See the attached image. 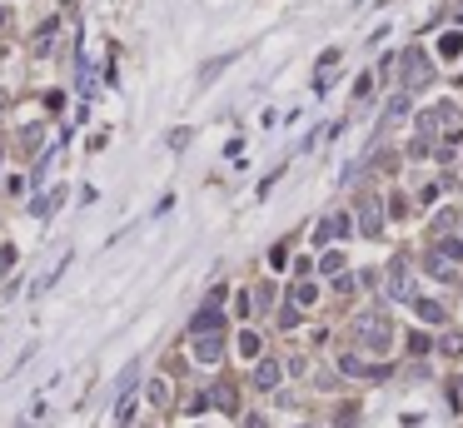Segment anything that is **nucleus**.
Segmentation results:
<instances>
[{"label": "nucleus", "mask_w": 463, "mask_h": 428, "mask_svg": "<svg viewBox=\"0 0 463 428\" xmlns=\"http://www.w3.org/2000/svg\"><path fill=\"white\" fill-rule=\"evenodd\" d=\"M433 229H438V234H449V229H453V209H444V214H438V220H433Z\"/></svg>", "instance_id": "25"}, {"label": "nucleus", "mask_w": 463, "mask_h": 428, "mask_svg": "<svg viewBox=\"0 0 463 428\" xmlns=\"http://www.w3.org/2000/svg\"><path fill=\"white\" fill-rule=\"evenodd\" d=\"M0 110H6V95H0Z\"/></svg>", "instance_id": "27"}, {"label": "nucleus", "mask_w": 463, "mask_h": 428, "mask_svg": "<svg viewBox=\"0 0 463 428\" xmlns=\"http://www.w3.org/2000/svg\"><path fill=\"white\" fill-rule=\"evenodd\" d=\"M339 234H349V220H344V214H334V220H324L319 229H314V249L329 244V239H339Z\"/></svg>", "instance_id": "8"}, {"label": "nucleus", "mask_w": 463, "mask_h": 428, "mask_svg": "<svg viewBox=\"0 0 463 428\" xmlns=\"http://www.w3.org/2000/svg\"><path fill=\"white\" fill-rule=\"evenodd\" d=\"M219 329H224V319H219L215 304H204V309L195 314V324H189V334H219Z\"/></svg>", "instance_id": "6"}, {"label": "nucleus", "mask_w": 463, "mask_h": 428, "mask_svg": "<svg viewBox=\"0 0 463 428\" xmlns=\"http://www.w3.org/2000/svg\"><path fill=\"white\" fill-rule=\"evenodd\" d=\"M398 80H404V90H424V85L433 80V60L418 45H409L404 55H398Z\"/></svg>", "instance_id": "2"}, {"label": "nucleus", "mask_w": 463, "mask_h": 428, "mask_svg": "<svg viewBox=\"0 0 463 428\" xmlns=\"http://www.w3.org/2000/svg\"><path fill=\"white\" fill-rule=\"evenodd\" d=\"M244 428H269V423H264L259 414H249V418H244Z\"/></svg>", "instance_id": "26"}, {"label": "nucleus", "mask_w": 463, "mask_h": 428, "mask_svg": "<svg viewBox=\"0 0 463 428\" xmlns=\"http://www.w3.org/2000/svg\"><path fill=\"white\" fill-rule=\"evenodd\" d=\"M60 204H65V184H55V189H50V195H45V200H35V220H40V224H45V220H50V214H55Z\"/></svg>", "instance_id": "9"}, {"label": "nucleus", "mask_w": 463, "mask_h": 428, "mask_svg": "<svg viewBox=\"0 0 463 428\" xmlns=\"http://www.w3.org/2000/svg\"><path fill=\"white\" fill-rule=\"evenodd\" d=\"M354 339L369 349V354H384L389 344H394V329H389V314H378V309H369V314H359L354 319Z\"/></svg>", "instance_id": "1"}, {"label": "nucleus", "mask_w": 463, "mask_h": 428, "mask_svg": "<svg viewBox=\"0 0 463 428\" xmlns=\"http://www.w3.org/2000/svg\"><path fill=\"white\" fill-rule=\"evenodd\" d=\"M50 45H55V20H50V25L40 30V35H35V55H50Z\"/></svg>", "instance_id": "18"}, {"label": "nucleus", "mask_w": 463, "mask_h": 428, "mask_svg": "<svg viewBox=\"0 0 463 428\" xmlns=\"http://www.w3.org/2000/svg\"><path fill=\"white\" fill-rule=\"evenodd\" d=\"M344 269V254L339 249H334V254H324V259H319V274H339Z\"/></svg>", "instance_id": "19"}, {"label": "nucleus", "mask_w": 463, "mask_h": 428, "mask_svg": "<svg viewBox=\"0 0 463 428\" xmlns=\"http://www.w3.org/2000/svg\"><path fill=\"white\" fill-rule=\"evenodd\" d=\"M204 403H215V409H235V389H229V383H219L215 394H204Z\"/></svg>", "instance_id": "13"}, {"label": "nucleus", "mask_w": 463, "mask_h": 428, "mask_svg": "<svg viewBox=\"0 0 463 428\" xmlns=\"http://www.w3.org/2000/svg\"><path fill=\"white\" fill-rule=\"evenodd\" d=\"M219 354H224V339L219 334H195V359L200 363H219Z\"/></svg>", "instance_id": "5"}, {"label": "nucleus", "mask_w": 463, "mask_h": 428, "mask_svg": "<svg viewBox=\"0 0 463 428\" xmlns=\"http://www.w3.org/2000/svg\"><path fill=\"white\" fill-rule=\"evenodd\" d=\"M438 55H449V60H453V55H463V35H458V30H453V35H444V40H438Z\"/></svg>", "instance_id": "17"}, {"label": "nucleus", "mask_w": 463, "mask_h": 428, "mask_svg": "<svg viewBox=\"0 0 463 428\" xmlns=\"http://www.w3.org/2000/svg\"><path fill=\"white\" fill-rule=\"evenodd\" d=\"M339 369H344V374H369L359 354H344V359H339Z\"/></svg>", "instance_id": "20"}, {"label": "nucleus", "mask_w": 463, "mask_h": 428, "mask_svg": "<svg viewBox=\"0 0 463 428\" xmlns=\"http://www.w3.org/2000/svg\"><path fill=\"white\" fill-rule=\"evenodd\" d=\"M279 378H284V369L274 359H264L259 369H255V389H279Z\"/></svg>", "instance_id": "10"}, {"label": "nucleus", "mask_w": 463, "mask_h": 428, "mask_svg": "<svg viewBox=\"0 0 463 428\" xmlns=\"http://www.w3.org/2000/svg\"><path fill=\"white\" fill-rule=\"evenodd\" d=\"M359 229L369 234V239H378V234H384V209H378V200H374V195H364V200H359Z\"/></svg>", "instance_id": "4"}, {"label": "nucleus", "mask_w": 463, "mask_h": 428, "mask_svg": "<svg viewBox=\"0 0 463 428\" xmlns=\"http://www.w3.org/2000/svg\"><path fill=\"white\" fill-rule=\"evenodd\" d=\"M239 354L255 359V354H259V339H255V334H239Z\"/></svg>", "instance_id": "23"}, {"label": "nucleus", "mask_w": 463, "mask_h": 428, "mask_svg": "<svg viewBox=\"0 0 463 428\" xmlns=\"http://www.w3.org/2000/svg\"><path fill=\"white\" fill-rule=\"evenodd\" d=\"M418 314H424L429 324H444V304H438V299H418Z\"/></svg>", "instance_id": "14"}, {"label": "nucleus", "mask_w": 463, "mask_h": 428, "mask_svg": "<svg viewBox=\"0 0 463 428\" xmlns=\"http://www.w3.org/2000/svg\"><path fill=\"white\" fill-rule=\"evenodd\" d=\"M10 269H15V249L0 244V274H10Z\"/></svg>", "instance_id": "24"}, {"label": "nucleus", "mask_w": 463, "mask_h": 428, "mask_svg": "<svg viewBox=\"0 0 463 428\" xmlns=\"http://www.w3.org/2000/svg\"><path fill=\"white\" fill-rule=\"evenodd\" d=\"M404 115H409V95H394V100H389V115H384V125L404 120Z\"/></svg>", "instance_id": "16"}, {"label": "nucleus", "mask_w": 463, "mask_h": 428, "mask_svg": "<svg viewBox=\"0 0 463 428\" xmlns=\"http://www.w3.org/2000/svg\"><path fill=\"white\" fill-rule=\"evenodd\" d=\"M433 254L453 264V259H463V244H458V239H449V234H438V249H433Z\"/></svg>", "instance_id": "12"}, {"label": "nucleus", "mask_w": 463, "mask_h": 428, "mask_svg": "<svg viewBox=\"0 0 463 428\" xmlns=\"http://www.w3.org/2000/svg\"><path fill=\"white\" fill-rule=\"evenodd\" d=\"M0 25H6V10H0Z\"/></svg>", "instance_id": "28"}, {"label": "nucleus", "mask_w": 463, "mask_h": 428, "mask_svg": "<svg viewBox=\"0 0 463 428\" xmlns=\"http://www.w3.org/2000/svg\"><path fill=\"white\" fill-rule=\"evenodd\" d=\"M314 299H319V289H314V284H309V279H304V284H294V289H289V304H294V309H314Z\"/></svg>", "instance_id": "11"}, {"label": "nucleus", "mask_w": 463, "mask_h": 428, "mask_svg": "<svg viewBox=\"0 0 463 428\" xmlns=\"http://www.w3.org/2000/svg\"><path fill=\"white\" fill-rule=\"evenodd\" d=\"M418 130H424V135H433V130H444V135H463V120H458V105H449V100H438L433 110H424V115H418Z\"/></svg>", "instance_id": "3"}, {"label": "nucleus", "mask_w": 463, "mask_h": 428, "mask_svg": "<svg viewBox=\"0 0 463 428\" xmlns=\"http://www.w3.org/2000/svg\"><path fill=\"white\" fill-rule=\"evenodd\" d=\"M444 354H463V329H453V334H444Z\"/></svg>", "instance_id": "21"}, {"label": "nucleus", "mask_w": 463, "mask_h": 428, "mask_svg": "<svg viewBox=\"0 0 463 428\" xmlns=\"http://www.w3.org/2000/svg\"><path fill=\"white\" fill-rule=\"evenodd\" d=\"M135 378H140V363H130V369L120 374V394H130V389H135Z\"/></svg>", "instance_id": "22"}, {"label": "nucleus", "mask_w": 463, "mask_h": 428, "mask_svg": "<svg viewBox=\"0 0 463 428\" xmlns=\"http://www.w3.org/2000/svg\"><path fill=\"white\" fill-rule=\"evenodd\" d=\"M224 65H229V55H219V60H209V65H204V75H200V90H204L209 80H219V75H224Z\"/></svg>", "instance_id": "15"}, {"label": "nucleus", "mask_w": 463, "mask_h": 428, "mask_svg": "<svg viewBox=\"0 0 463 428\" xmlns=\"http://www.w3.org/2000/svg\"><path fill=\"white\" fill-rule=\"evenodd\" d=\"M389 299H409V264L404 259L389 264Z\"/></svg>", "instance_id": "7"}]
</instances>
